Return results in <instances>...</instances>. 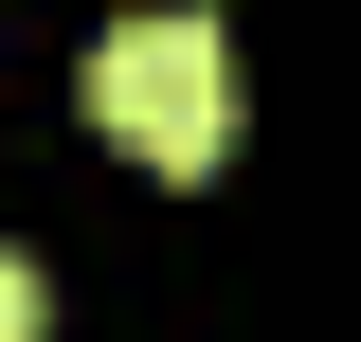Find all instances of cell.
I'll return each instance as SVG.
<instances>
[{
	"label": "cell",
	"mask_w": 361,
	"mask_h": 342,
	"mask_svg": "<svg viewBox=\"0 0 361 342\" xmlns=\"http://www.w3.org/2000/svg\"><path fill=\"white\" fill-rule=\"evenodd\" d=\"M90 108H109L127 163L217 180L235 163V37L199 18V0H145V18H109V54H90Z\"/></svg>",
	"instance_id": "obj_1"
},
{
	"label": "cell",
	"mask_w": 361,
	"mask_h": 342,
	"mask_svg": "<svg viewBox=\"0 0 361 342\" xmlns=\"http://www.w3.org/2000/svg\"><path fill=\"white\" fill-rule=\"evenodd\" d=\"M37 306H54V289H37V253L0 234V342H37Z\"/></svg>",
	"instance_id": "obj_2"
}]
</instances>
